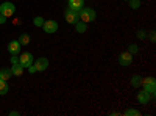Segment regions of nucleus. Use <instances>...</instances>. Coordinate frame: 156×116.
Instances as JSON below:
<instances>
[{
  "label": "nucleus",
  "instance_id": "obj_2",
  "mask_svg": "<svg viewBox=\"0 0 156 116\" xmlns=\"http://www.w3.org/2000/svg\"><path fill=\"white\" fill-rule=\"evenodd\" d=\"M140 85L144 86V91L148 93L151 97H154V93H156V80L153 77H147V79H142Z\"/></svg>",
  "mask_w": 156,
  "mask_h": 116
},
{
  "label": "nucleus",
  "instance_id": "obj_15",
  "mask_svg": "<svg viewBox=\"0 0 156 116\" xmlns=\"http://www.w3.org/2000/svg\"><path fill=\"white\" fill-rule=\"evenodd\" d=\"M8 89H9L8 82H6V80H0V96L6 94V93H8Z\"/></svg>",
  "mask_w": 156,
  "mask_h": 116
},
{
  "label": "nucleus",
  "instance_id": "obj_12",
  "mask_svg": "<svg viewBox=\"0 0 156 116\" xmlns=\"http://www.w3.org/2000/svg\"><path fill=\"white\" fill-rule=\"evenodd\" d=\"M9 69H11V74H12V75H22V74H23V68H22L20 63L12 64V68H9Z\"/></svg>",
  "mask_w": 156,
  "mask_h": 116
},
{
  "label": "nucleus",
  "instance_id": "obj_19",
  "mask_svg": "<svg viewBox=\"0 0 156 116\" xmlns=\"http://www.w3.org/2000/svg\"><path fill=\"white\" fill-rule=\"evenodd\" d=\"M140 0H129V6H131L133 9H137V8H140Z\"/></svg>",
  "mask_w": 156,
  "mask_h": 116
},
{
  "label": "nucleus",
  "instance_id": "obj_26",
  "mask_svg": "<svg viewBox=\"0 0 156 116\" xmlns=\"http://www.w3.org/2000/svg\"><path fill=\"white\" fill-rule=\"evenodd\" d=\"M20 113L19 111H9V116H19Z\"/></svg>",
  "mask_w": 156,
  "mask_h": 116
},
{
  "label": "nucleus",
  "instance_id": "obj_17",
  "mask_svg": "<svg viewBox=\"0 0 156 116\" xmlns=\"http://www.w3.org/2000/svg\"><path fill=\"white\" fill-rule=\"evenodd\" d=\"M140 82H142L140 75H133V79H131V86L139 88V86H140Z\"/></svg>",
  "mask_w": 156,
  "mask_h": 116
},
{
  "label": "nucleus",
  "instance_id": "obj_1",
  "mask_svg": "<svg viewBox=\"0 0 156 116\" xmlns=\"http://www.w3.org/2000/svg\"><path fill=\"white\" fill-rule=\"evenodd\" d=\"M78 14H80V21L83 22H94L95 17H97V13L92 9V8H87V6H83L80 11H78Z\"/></svg>",
  "mask_w": 156,
  "mask_h": 116
},
{
  "label": "nucleus",
  "instance_id": "obj_4",
  "mask_svg": "<svg viewBox=\"0 0 156 116\" xmlns=\"http://www.w3.org/2000/svg\"><path fill=\"white\" fill-rule=\"evenodd\" d=\"M19 63L22 64V68H30L34 63V58H33V55L30 52H25V54L19 55Z\"/></svg>",
  "mask_w": 156,
  "mask_h": 116
},
{
  "label": "nucleus",
  "instance_id": "obj_18",
  "mask_svg": "<svg viewBox=\"0 0 156 116\" xmlns=\"http://www.w3.org/2000/svg\"><path fill=\"white\" fill-rule=\"evenodd\" d=\"M139 114H140V111L136 110V108H129V110L125 111V116H139Z\"/></svg>",
  "mask_w": 156,
  "mask_h": 116
},
{
  "label": "nucleus",
  "instance_id": "obj_5",
  "mask_svg": "<svg viewBox=\"0 0 156 116\" xmlns=\"http://www.w3.org/2000/svg\"><path fill=\"white\" fill-rule=\"evenodd\" d=\"M42 28L45 33H55L58 30V22L56 21H44Z\"/></svg>",
  "mask_w": 156,
  "mask_h": 116
},
{
  "label": "nucleus",
  "instance_id": "obj_6",
  "mask_svg": "<svg viewBox=\"0 0 156 116\" xmlns=\"http://www.w3.org/2000/svg\"><path fill=\"white\" fill-rule=\"evenodd\" d=\"M131 61H133V55L129 54V52H122V54L119 55V63H120V66H123V68L129 66V64H131Z\"/></svg>",
  "mask_w": 156,
  "mask_h": 116
},
{
  "label": "nucleus",
  "instance_id": "obj_9",
  "mask_svg": "<svg viewBox=\"0 0 156 116\" xmlns=\"http://www.w3.org/2000/svg\"><path fill=\"white\" fill-rule=\"evenodd\" d=\"M8 52L11 55H19L20 54V43L19 41H11L8 44Z\"/></svg>",
  "mask_w": 156,
  "mask_h": 116
},
{
  "label": "nucleus",
  "instance_id": "obj_20",
  "mask_svg": "<svg viewBox=\"0 0 156 116\" xmlns=\"http://www.w3.org/2000/svg\"><path fill=\"white\" fill-rule=\"evenodd\" d=\"M137 50H139V47H137L136 44H129V47H128V52L131 54V55H136V54H137Z\"/></svg>",
  "mask_w": 156,
  "mask_h": 116
},
{
  "label": "nucleus",
  "instance_id": "obj_11",
  "mask_svg": "<svg viewBox=\"0 0 156 116\" xmlns=\"http://www.w3.org/2000/svg\"><path fill=\"white\" fill-rule=\"evenodd\" d=\"M136 99H137V102H139V104H147V102L151 99V96H150L148 93H145L144 89H142V91H139V93H137Z\"/></svg>",
  "mask_w": 156,
  "mask_h": 116
},
{
  "label": "nucleus",
  "instance_id": "obj_21",
  "mask_svg": "<svg viewBox=\"0 0 156 116\" xmlns=\"http://www.w3.org/2000/svg\"><path fill=\"white\" fill-rule=\"evenodd\" d=\"M33 22H34V25H36V27H42L44 19H42V17H39V16H36V17L33 19Z\"/></svg>",
  "mask_w": 156,
  "mask_h": 116
},
{
  "label": "nucleus",
  "instance_id": "obj_14",
  "mask_svg": "<svg viewBox=\"0 0 156 116\" xmlns=\"http://www.w3.org/2000/svg\"><path fill=\"white\" fill-rule=\"evenodd\" d=\"M17 41L20 43V46H27V44H30V36H28L27 33H22V35L19 36Z\"/></svg>",
  "mask_w": 156,
  "mask_h": 116
},
{
  "label": "nucleus",
  "instance_id": "obj_25",
  "mask_svg": "<svg viewBox=\"0 0 156 116\" xmlns=\"http://www.w3.org/2000/svg\"><path fill=\"white\" fill-rule=\"evenodd\" d=\"M150 41H151V43H154V32H151V33H150Z\"/></svg>",
  "mask_w": 156,
  "mask_h": 116
},
{
  "label": "nucleus",
  "instance_id": "obj_27",
  "mask_svg": "<svg viewBox=\"0 0 156 116\" xmlns=\"http://www.w3.org/2000/svg\"><path fill=\"white\" fill-rule=\"evenodd\" d=\"M28 71H30L31 74H33V72H36V68H34V64H31V66H30V69H28Z\"/></svg>",
  "mask_w": 156,
  "mask_h": 116
},
{
  "label": "nucleus",
  "instance_id": "obj_7",
  "mask_svg": "<svg viewBox=\"0 0 156 116\" xmlns=\"http://www.w3.org/2000/svg\"><path fill=\"white\" fill-rule=\"evenodd\" d=\"M78 21H80V14H78V11H73V9H67L66 11V22L75 25Z\"/></svg>",
  "mask_w": 156,
  "mask_h": 116
},
{
  "label": "nucleus",
  "instance_id": "obj_3",
  "mask_svg": "<svg viewBox=\"0 0 156 116\" xmlns=\"http://www.w3.org/2000/svg\"><path fill=\"white\" fill-rule=\"evenodd\" d=\"M14 11H16V6L11 2H3L2 5H0V14H3L5 17H11L12 14H14Z\"/></svg>",
  "mask_w": 156,
  "mask_h": 116
},
{
  "label": "nucleus",
  "instance_id": "obj_22",
  "mask_svg": "<svg viewBox=\"0 0 156 116\" xmlns=\"http://www.w3.org/2000/svg\"><path fill=\"white\" fill-rule=\"evenodd\" d=\"M137 38H139V39H144V38H145V32L144 30H139L137 32Z\"/></svg>",
  "mask_w": 156,
  "mask_h": 116
},
{
  "label": "nucleus",
  "instance_id": "obj_23",
  "mask_svg": "<svg viewBox=\"0 0 156 116\" xmlns=\"http://www.w3.org/2000/svg\"><path fill=\"white\" fill-rule=\"evenodd\" d=\"M11 63H12V64L19 63V57H17V55H12V57H11Z\"/></svg>",
  "mask_w": 156,
  "mask_h": 116
},
{
  "label": "nucleus",
  "instance_id": "obj_8",
  "mask_svg": "<svg viewBox=\"0 0 156 116\" xmlns=\"http://www.w3.org/2000/svg\"><path fill=\"white\" fill-rule=\"evenodd\" d=\"M34 68H36V71H45L48 68V60L44 58V57H39L34 61Z\"/></svg>",
  "mask_w": 156,
  "mask_h": 116
},
{
  "label": "nucleus",
  "instance_id": "obj_28",
  "mask_svg": "<svg viewBox=\"0 0 156 116\" xmlns=\"http://www.w3.org/2000/svg\"><path fill=\"white\" fill-rule=\"evenodd\" d=\"M125 2H129V0H125Z\"/></svg>",
  "mask_w": 156,
  "mask_h": 116
},
{
  "label": "nucleus",
  "instance_id": "obj_13",
  "mask_svg": "<svg viewBox=\"0 0 156 116\" xmlns=\"http://www.w3.org/2000/svg\"><path fill=\"white\" fill-rule=\"evenodd\" d=\"M75 30H76L78 33H84V32L87 30V25H86V22H83V21H78V22L75 24Z\"/></svg>",
  "mask_w": 156,
  "mask_h": 116
},
{
  "label": "nucleus",
  "instance_id": "obj_24",
  "mask_svg": "<svg viewBox=\"0 0 156 116\" xmlns=\"http://www.w3.org/2000/svg\"><path fill=\"white\" fill-rule=\"evenodd\" d=\"M5 22H6V17L3 14H0V24H5Z\"/></svg>",
  "mask_w": 156,
  "mask_h": 116
},
{
  "label": "nucleus",
  "instance_id": "obj_16",
  "mask_svg": "<svg viewBox=\"0 0 156 116\" xmlns=\"http://www.w3.org/2000/svg\"><path fill=\"white\" fill-rule=\"evenodd\" d=\"M0 75H2V80H9V77H11L12 74H11V69L3 68V69H0Z\"/></svg>",
  "mask_w": 156,
  "mask_h": 116
},
{
  "label": "nucleus",
  "instance_id": "obj_10",
  "mask_svg": "<svg viewBox=\"0 0 156 116\" xmlns=\"http://www.w3.org/2000/svg\"><path fill=\"white\" fill-rule=\"evenodd\" d=\"M84 6V0H69V9L80 11Z\"/></svg>",
  "mask_w": 156,
  "mask_h": 116
}]
</instances>
